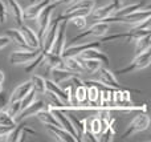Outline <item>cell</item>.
I'll list each match as a JSON object with an SVG mask.
<instances>
[{
	"label": "cell",
	"instance_id": "obj_28",
	"mask_svg": "<svg viewBox=\"0 0 151 142\" xmlns=\"http://www.w3.org/2000/svg\"><path fill=\"white\" fill-rule=\"evenodd\" d=\"M74 72L69 71V69H52V77H53V82L56 84H61L63 81L70 79L72 76H74Z\"/></svg>",
	"mask_w": 151,
	"mask_h": 142
},
{
	"label": "cell",
	"instance_id": "obj_30",
	"mask_svg": "<svg viewBox=\"0 0 151 142\" xmlns=\"http://www.w3.org/2000/svg\"><path fill=\"white\" fill-rule=\"evenodd\" d=\"M32 84V89L36 93H45V80L42 79L41 76H32V79L29 80Z\"/></svg>",
	"mask_w": 151,
	"mask_h": 142
},
{
	"label": "cell",
	"instance_id": "obj_36",
	"mask_svg": "<svg viewBox=\"0 0 151 142\" xmlns=\"http://www.w3.org/2000/svg\"><path fill=\"white\" fill-rule=\"evenodd\" d=\"M7 19V5L3 0H0V23H4Z\"/></svg>",
	"mask_w": 151,
	"mask_h": 142
},
{
	"label": "cell",
	"instance_id": "obj_8",
	"mask_svg": "<svg viewBox=\"0 0 151 142\" xmlns=\"http://www.w3.org/2000/svg\"><path fill=\"white\" fill-rule=\"evenodd\" d=\"M115 9H117V7H115L113 3L104 5V7H99V8H97V9L93 8V9L90 11V13L86 16V23H97V21H102L104 19L111 16Z\"/></svg>",
	"mask_w": 151,
	"mask_h": 142
},
{
	"label": "cell",
	"instance_id": "obj_16",
	"mask_svg": "<svg viewBox=\"0 0 151 142\" xmlns=\"http://www.w3.org/2000/svg\"><path fill=\"white\" fill-rule=\"evenodd\" d=\"M31 89H32L31 81H25V82H23V84H20L17 88H15V89H13L12 93H11L9 100H8V104L21 101V100H23V97H25V96L29 93V90H31Z\"/></svg>",
	"mask_w": 151,
	"mask_h": 142
},
{
	"label": "cell",
	"instance_id": "obj_13",
	"mask_svg": "<svg viewBox=\"0 0 151 142\" xmlns=\"http://www.w3.org/2000/svg\"><path fill=\"white\" fill-rule=\"evenodd\" d=\"M50 110H52V113L55 114V117L57 118V121L60 122L61 128H64L65 130H68V132L76 138V141H78L77 132H76V129H74L73 124H72L70 118H69L68 116H65V114H64V110H61V109H58V108H50Z\"/></svg>",
	"mask_w": 151,
	"mask_h": 142
},
{
	"label": "cell",
	"instance_id": "obj_14",
	"mask_svg": "<svg viewBox=\"0 0 151 142\" xmlns=\"http://www.w3.org/2000/svg\"><path fill=\"white\" fill-rule=\"evenodd\" d=\"M97 72H98V81L101 82V84L106 85V86H109V88H113V89H123V88L119 85V82L117 81L114 73L110 72L109 69L102 68L101 66Z\"/></svg>",
	"mask_w": 151,
	"mask_h": 142
},
{
	"label": "cell",
	"instance_id": "obj_12",
	"mask_svg": "<svg viewBox=\"0 0 151 142\" xmlns=\"http://www.w3.org/2000/svg\"><path fill=\"white\" fill-rule=\"evenodd\" d=\"M25 133H29V134H37L35 130L29 129V128L25 124H20V125L16 124V126L13 128V129L11 130V132L8 133L7 136H5L4 141H7V142H19V141H23L24 138H25Z\"/></svg>",
	"mask_w": 151,
	"mask_h": 142
},
{
	"label": "cell",
	"instance_id": "obj_35",
	"mask_svg": "<svg viewBox=\"0 0 151 142\" xmlns=\"http://www.w3.org/2000/svg\"><path fill=\"white\" fill-rule=\"evenodd\" d=\"M19 112H20V101L9 104V110H8V113H9L13 118H15V116L19 113Z\"/></svg>",
	"mask_w": 151,
	"mask_h": 142
},
{
	"label": "cell",
	"instance_id": "obj_41",
	"mask_svg": "<svg viewBox=\"0 0 151 142\" xmlns=\"http://www.w3.org/2000/svg\"><path fill=\"white\" fill-rule=\"evenodd\" d=\"M31 1H32V3H35V1H37V0H31Z\"/></svg>",
	"mask_w": 151,
	"mask_h": 142
},
{
	"label": "cell",
	"instance_id": "obj_40",
	"mask_svg": "<svg viewBox=\"0 0 151 142\" xmlns=\"http://www.w3.org/2000/svg\"><path fill=\"white\" fill-rule=\"evenodd\" d=\"M1 90H3V84H0V93H1Z\"/></svg>",
	"mask_w": 151,
	"mask_h": 142
},
{
	"label": "cell",
	"instance_id": "obj_11",
	"mask_svg": "<svg viewBox=\"0 0 151 142\" xmlns=\"http://www.w3.org/2000/svg\"><path fill=\"white\" fill-rule=\"evenodd\" d=\"M65 29H66V21L61 20L60 24H58L55 43H53L52 48H50V50H49V52L53 53V55H61L64 47H65Z\"/></svg>",
	"mask_w": 151,
	"mask_h": 142
},
{
	"label": "cell",
	"instance_id": "obj_27",
	"mask_svg": "<svg viewBox=\"0 0 151 142\" xmlns=\"http://www.w3.org/2000/svg\"><path fill=\"white\" fill-rule=\"evenodd\" d=\"M96 5L94 0H76L73 1L68 8L65 9V12H70V11L76 9H86V11H91Z\"/></svg>",
	"mask_w": 151,
	"mask_h": 142
},
{
	"label": "cell",
	"instance_id": "obj_10",
	"mask_svg": "<svg viewBox=\"0 0 151 142\" xmlns=\"http://www.w3.org/2000/svg\"><path fill=\"white\" fill-rule=\"evenodd\" d=\"M102 43L101 41H91V43H85V44L80 45H69V47H64L61 56L63 57H68V56H78L82 52H85L86 49L90 48H99Z\"/></svg>",
	"mask_w": 151,
	"mask_h": 142
},
{
	"label": "cell",
	"instance_id": "obj_23",
	"mask_svg": "<svg viewBox=\"0 0 151 142\" xmlns=\"http://www.w3.org/2000/svg\"><path fill=\"white\" fill-rule=\"evenodd\" d=\"M45 90H49V92L55 93L57 97H60L64 102L69 104V93L68 90H64L63 88L58 86V84L50 81V80H45Z\"/></svg>",
	"mask_w": 151,
	"mask_h": 142
},
{
	"label": "cell",
	"instance_id": "obj_37",
	"mask_svg": "<svg viewBox=\"0 0 151 142\" xmlns=\"http://www.w3.org/2000/svg\"><path fill=\"white\" fill-rule=\"evenodd\" d=\"M11 43V40L8 39L7 36H0V49H3L4 47H7Z\"/></svg>",
	"mask_w": 151,
	"mask_h": 142
},
{
	"label": "cell",
	"instance_id": "obj_39",
	"mask_svg": "<svg viewBox=\"0 0 151 142\" xmlns=\"http://www.w3.org/2000/svg\"><path fill=\"white\" fill-rule=\"evenodd\" d=\"M4 79H5V76H4V72L0 69V84H3L4 82Z\"/></svg>",
	"mask_w": 151,
	"mask_h": 142
},
{
	"label": "cell",
	"instance_id": "obj_29",
	"mask_svg": "<svg viewBox=\"0 0 151 142\" xmlns=\"http://www.w3.org/2000/svg\"><path fill=\"white\" fill-rule=\"evenodd\" d=\"M78 61L80 64L82 65L83 71H89V72H97L99 68H101V61L98 60H91V58H82V57H78Z\"/></svg>",
	"mask_w": 151,
	"mask_h": 142
},
{
	"label": "cell",
	"instance_id": "obj_33",
	"mask_svg": "<svg viewBox=\"0 0 151 142\" xmlns=\"http://www.w3.org/2000/svg\"><path fill=\"white\" fill-rule=\"evenodd\" d=\"M0 125H8V126H16L15 118L8 113V110L0 109Z\"/></svg>",
	"mask_w": 151,
	"mask_h": 142
},
{
	"label": "cell",
	"instance_id": "obj_26",
	"mask_svg": "<svg viewBox=\"0 0 151 142\" xmlns=\"http://www.w3.org/2000/svg\"><path fill=\"white\" fill-rule=\"evenodd\" d=\"M64 63H65V68L69 69V71L74 72L76 74H80V73H83V68L82 65L80 64L78 61L77 56H68V57H64Z\"/></svg>",
	"mask_w": 151,
	"mask_h": 142
},
{
	"label": "cell",
	"instance_id": "obj_25",
	"mask_svg": "<svg viewBox=\"0 0 151 142\" xmlns=\"http://www.w3.org/2000/svg\"><path fill=\"white\" fill-rule=\"evenodd\" d=\"M85 129H88L94 137H98L102 132V122H101V120L98 118V116L90 118L89 121L85 120Z\"/></svg>",
	"mask_w": 151,
	"mask_h": 142
},
{
	"label": "cell",
	"instance_id": "obj_21",
	"mask_svg": "<svg viewBox=\"0 0 151 142\" xmlns=\"http://www.w3.org/2000/svg\"><path fill=\"white\" fill-rule=\"evenodd\" d=\"M42 63H47V65L50 69H66L65 63H64V57L61 55H53V53L48 52L45 55Z\"/></svg>",
	"mask_w": 151,
	"mask_h": 142
},
{
	"label": "cell",
	"instance_id": "obj_6",
	"mask_svg": "<svg viewBox=\"0 0 151 142\" xmlns=\"http://www.w3.org/2000/svg\"><path fill=\"white\" fill-rule=\"evenodd\" d=\"M107 31H109V24L104 23V21H97V23H94L89 29L82 31L81 33H78L77 36H74L73 39L70 40V43H78V41H81L82 39H85V37H88V36L102 37Z\"/></svg>",
	"mask_w": 151,
	"mask_h": 142
},
{
	"label": "cell",
	"instance_id": "obj_9",
	"mask_svg": "<svg viewBox=\"0 0 151 142\" xmlns=\"http://www.w3.org/2000/svg\"><path fill=\"white\" fill-rule=\"evenodd\" d=\"M44 108H48V106H45V104L42 102V101H33V102L29 104L27 108L21 109V110L16 114L15 116V122L16 124H19V122H21L23 120L28 118V117L36 116L37 112H40L41 109H44Z\"/></svg>",
	"mask_w": 151,
	"mask_h": 142
},
{
	"label": "cell",
	"instance_id": "obj_1",
	"mask_svg": "<svg viewBox=\"0 0 151 142\" xmlns=\"http://www.w3.org/2000/svg\"><path fill=\"white\" fill-rule=\"evenodd\" d=\"M151 16V9L150 7L145 8H139L137 11H133V12L127 13L125 16H109V17L104 19V23H125V24H139L142 21H145L146 19H150Z\"/></svg>",
	"mask_w": 151,
	"mask_h": 142
},
{
	"label": "cell",
	"instance_id": "obj_19",
	"mask_svg": "<svg viewBox=\"0 0 151 142\" xmlns=\"http://www.w3.org/2000/svg\"><path fill=\"white\" fill-rule=\"evenodd\" d=\"M5 36L8 37V39L11 40V41H13L16 45H19V47L24 48V49H35V48H31L28 44L25 43V40H24L23 35H21V32L19 31V29H12V28H8L5 29Z\"/></svg>",
	"mask_w": 151,
	"mask_h": 142
},
{
	"label": "cell",
	"instance_id": "obj_17",
	"mask_svg": "<svg viewBox=\"0 0 151 142\" xmlns=\"http://www.w3.org/2000/svg\"><path fill=\"white\" fill-rule=\"evenodd\" d=\"M19 28H20L19 31L21 32L24 40H25V43L29 45V47L31 48H40V41H39V37H37L36 32L32 31V29L29 28L28 25H25V24H21Z\"/></svg>",
	"mask_w": 151,
	"mask_h": 142
},
{
	"label": "cell",
	"instance_id": "obj_34",
	"mask_svg": "<svg viewBox=\"0 0 151 142\" xmlns=\"http://www.w3.org/2000/svg\"><path fill=\"white\" fill-rule=\"evenodd\" d=\"M72 23L74 24L76 27H77L78 29H83L86 27V17L85 16H77V17H74V19H72Z\"/></svg>",
	"mask_w": 151,
	"mask_h": 142
},
{
	"label": "cell",
	"instance_id": "obj_18",
	"mask_svg": "<svg viewBox=\"0 0 151 142\" xmlns=\"http://www.w3.org/2000/svg\"><path fill=\"white\" fill-rule=\"evenodd\" d=\"M45 128L48 129V132L52 133L58 141H63V142H76V138L68 130H65L64 128L60 126H55V125H45Z\"/></svg>",
	"mask_w": 151,
	"mask_h": 142
},
{
	"label": "cell",
	"instance_id": "obj_4",
	"mask_svg": "<svg viewBox=\"0 0 151 142\" xmlns=\"http://www.w3.org/2000/svg\"><path fill=\"white\" fill-rule=\"evenodd\" d=\"M60 17H56L53 20L49 21V25H48L47 31L44 32V36H42L41 40V44H40V48H41V52H44L47 55L48 52L52 48L53 43H55L56 39V35H57V28H58V24H60Z\"/></svg>",
	"mask_w": 151,
	"mask_h": 142
},
{
	"label": "cell",
	"instance_id": "obj_5",
	"mask_svg": "<svg viewBox=\"0 0 151 142\" xmlns=\"http://www.w3.org/2000/svg\"><path fill=\"white\" fill-rule=\"evenodd\" d=\"M149 125H150V118H149V116H147V112L139 113L138 116L130 122V125L127 126L126 132L121 136V138L123 140V138H127L129 136L134 134V133L143 132V130H146L147 128H149Z\"/></svg>",
	"mask_w": 151,
	"mask_h": 142
},
{
	"label": "cell",
	"instance_id": "obj_3",
	"mask_svg": "<svg viewBox=\"0 0 151 142\" xmlns=\"http://www.w3.org/2000/svg\"><path fill=\"white\" fill-rule=\"evenodd\" d=\"M151 63V49L149 48L147 50L142 53H138L137 57L133 60V63L130 65L125 66V68H121L118 69L115 73L117 74H125V73H130L133 71H139V69H143V68H147Z\"/></svg>",
	"mask_w": 151,
	"mask_h": 142
},
{
	"label": "cell",
	"instance_id": "obj_20",
	"mask_svg": "<svg viewBox=\"0 0 151 142\" xmlns=\"http://www.w3.org/2000/svg\"><path fill=\"white\" fill-rule=\"evenodd\" d=\"M36 117L42 122V124H45V125H55V126H60L61 128L60 122L57 121V118H56L55 114L52 113V110H50L49 106H48V108L41 109L40 112H37Z\"/></svg>",
	"mask_w": 151,
	"mask_h": 142
},
{
	"label": "cell",
	"instance_id": "obj_38",
	"mask_svg": "<svg viewBox=\"0 0 151 142\" xmlns=\"http://www.w3.org/2000/svg\"><path fill=\"white\" fill-rule=\"evenodd\" d=\"M111 3L117 7V9H118V8L121 7V4H122V0H111Z\"/></svg>",
	"mask_w": 151,
	"mask_h": 142
},
{
	"label": "cell",
	"instance_id": "obj_24",
	"mask_svg": "<svg viewBox=\"0 0 151 142\" xmlns=\"http://www.w3.org/2000/svg\"><path fill=\"white\" fill-rule=\"evenodd\" d=\"M8 5H9V11L12 15L13 20H15L16 25L20 27L21 24H24V17H23V9H21L20 4L17 3V0H7Z\"/></svg>",
	"mask_w": 151,
	"mask_h": 142
},
{
	"label": "cell",
	"instance_id": "obj_15",
	"mask_svg": "<svg viewBox=\"0 0 151 142\" xmlns=\"http://www.w3.org/2000/svg\"><path fill=\"white\" fill-rule=\"evenodd\" d=\"M52 1L53 0H37V1L32 3V5H29L25 11H23V17L24 19H36L37 15L41 12L42 8Z\"/></svg>",
	"mask_w": 151,
	"mask_h": 142
},
{
	"label": "cell",
	"instance_id": "obj_22",
	"mask_svg": "<svg viewBox=\"0 0 151 142\" xmlns=\"http://www.w3.org/2000/svg\"><path fill=\"white\" fill-rule=\"evenodd\" d=\"M82 58H91V60H98L102 64H109V57L105 55L104 52L99 50V48H90V49H86L85 52H82L81 55H78Z\"/></svg>",
	"mask_w": 151,
	"mask_h": 142
},
{
	"label": "cell",
	"instance_id": "obj_7",
	"mask_svg": "<svg viewBox=\"0 0 151 142\" xmlns=\"http://www.w3.org/2000/svg\"><path fill=\"white\" fill-rule=\"evenodd\" d=\"M41 48H35V49H24V50H15L9 55V63L15 64H29L37 55L40 53Z\"/></svg>",
	"mask_w": 151,
	"mask_h": 142
},
{
	"label": "cell",
	"instance_id": "obj_32",
	"mask_svg": "<svg viewBox=\"0 0 151 142\" xmlns=\"http://www.w3.org/2000/svg\"><path fill=\"white\" fill-rule=\"evenodd\" d=\"M143 4H145V3H137V4L127 5V7H125V8H121L119 7L118 9L114 11V13H113V15H114V16H125V15H127V13L133 12V11H137V9H139V8H142V7H143Z\"/></svg>",
	"mask_w": 151,
	"mask_h": 142
},
{
	"label": "cell",
	"instance_id": "obj_42",
	"mask_svg": "<svg viewBox=\"0 0 151 142\" xmlns=\"http://www.w3.org/2000/svg\"><path fill=\"white\" fill-rule=\"evenodd\" d=\"M65 1H69V0H65Z\"/></svg>",
	"mask_w": 151,
	"mask_h": 142
},
{
	"label": "cell",
	"instance_id": "obj_2",
	"mask_svg": "<svg viewBox=\"0 0 151 142\" xmlns=\"http://www.w3.org/2000/svg\"><path fill=\"white\" fill-rule=\"evenodd\" d=\"M61 3H65V0H56V1L49 3L48 5H45L44 8L41 9V12L37 15V24H39V32H37V37H39V41L41 44L42 36H44V32L47 31L48 25H49L50 21V15H52L53 8L56 7L57 4H61Z\"/></svg>",
	"mask_w": 151,
	"mask_h": 142
},
{
	"label": "cell",
	"instance_id": "obj_31",
	"mask_svg": "<svg viewBox=\"0 0 151 142\" xmlns=\"http://www.w3.org/2000/svg\"><path fill=\"white\" fill-rule=\"evenodd\" d=\"M135 53H142L145 50H147L150 48V35H146V36L141 37V39L135 40Z\"/></svg>",
	"mask_w": 151,
	"mask_h": 142
}]
</instances>
